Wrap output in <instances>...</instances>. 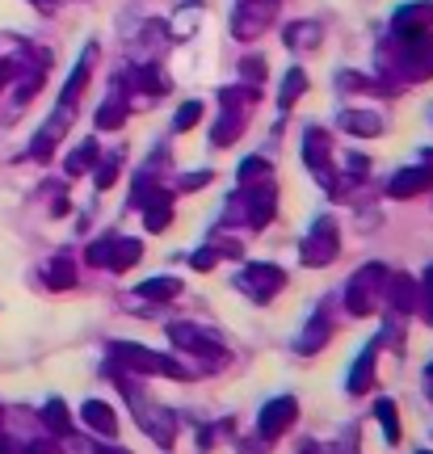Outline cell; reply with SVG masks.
Wrapping results in <instances>:
<instances>
[{
	"label": "cell",
	"mask_w": 433,
	"mask_h": 454,
	"mask_svg": "<svg viewBox=\"0 0 433 454\" xmlns=\"http://www.w3.org/2000/svg\"><path fill=\"white\" fill-rule=\"evenodd\" d=\"M433 26V0H413L391 13V34H425Z\"/></svg>",
	"instance_id": "30bf717a"
},
{
	"label": "cell",
	"mask_w": 433,
	"mask_h": 454,
	"mask_svg": "<svg viewBox=\"0 0 433 454\" xmlns=\"http://www.w3.org/2000/svg\"><path fill=\"white\" fill-rule=\"evenodd\" d=\"M97 160H101V144H97V139H84V144H76L72 152H67L64 173H67V177H84Z\"/></svg>",
	"instance_id": "ffe728a7"
},
{
	"label": "cell",
	"mask_w": 433,
	"mask_h": 454,
	"mask_svg": "<svg viewBox=\"0 0 433 454\" xmlns=\"http://www.w3.org/2000/svg\"><path fill=\"white\" fill-rule=\"evenodd\" d=\"M67 122H72V110H59V114H55V118L47 122V127L38 130V135H34V139H30V156H34V160H47V156H51V147L59 144V139H64Z\"/></svg>",
	"instance_id": "9a60e30c"
},
{
	"label": "cell",
	"mask_w": 433,
	"mask_h": 454,
	"mask_svg": "<svg viewBox=\"0 0 433 454\" xmlns=\"http://www.w3.org/2000/svg\"><path fill=\"white\" fill-rule=\"evenodd\" d=\"M303 93H307V72H303V67H290L287 81H282V93H278V110L290 114V106L303 98Z\"/></svg>",
	"instance_id": "d4e9b609"
},
{
	"label": "cell",
	"mask_w": 433,
	"mask_h": 454,
	"mask_svg": "<svg viewBox=\"0 0 433 454\" xmlns=\"http://www.w3.org/2000/svg\"><path fill=\"white\" fill-rule=\"evenodd\" d=\"M383 303H387V265L370 261V265H362V270L350 278V286H345V311H350V316H374Z\"/></svg>",
	"instance_id": "3957f363"
},
{
	"label": "cell",
	"mask_w": 433,
	"mask_h": 454,
	"mask_svg": "<svg viewBox=\"0 0 433 454\" xmlns=\"http://www.w3.org/2000/svg\"><path fill=\"white\" fill-rule=\"evenodd\" d=\"M30 4L38 9V13H55V9H59L64 0H30Z\"/></svg>",
	"instance_id": "ab89813d"
},
{
	"label": "cell",
	"mask_w": 433,
	"mask_h": 454,
	"mask_svg": "<svg viewBox=\"0 0 433 454\" xmlns=\"http://www.w3.org/2000/svg\"><path fill=\"white\" fill-rule=\"evenodd\" d=\"M387 303H391L396 316H413L417 311V278L387 274Z\"/></svg>",
	"instance_id": "7c38bea8"
},
{
	"label": "cell",
	"mask_w": 433,
	"mask_h": 454,
	"mask_svg": "<svg viewBox=\"0 0 433 454\" xmlns=\"http://www.w3.org/2000/svg\"><path fill=\"white\" fill-rule=\"evenodd\" d=\"M47 286L51 291H72V286H76V265L67 257H55L47 265Z\"/></svg>",
	"instance_id": "484cf974"
},
{
	"label": "cell",
	"mask_w": 433,
	"mask_h": 454,
	"mask_svg": "<svg viewBox=\"0 0 433 454\" xmlns=\"http://www.w3.org/2000/svg\"><path fill=\"white\" fill-rule=\"evenodd\" d=\"M273 215H278V185H273V177L240 185V190L224 202V223H248L253 231H261Z\"/></svg>",
	"instance_id": "7a4b0ae2"
},
{
	"label": "cell",
	"mask_w": 433,
	"mask_h": 454,
	"mask_svg": "<svg viewBox=\"0 0 433 454\" xmlns=\"http://www.w3.org/2000/svg\"><path fill=\"white\" fill-rule=\"evenodd\" d=\"M13 81V72H9V64H4V59H0V89H4V84Z\"/></svg>",
	"instance_id": "b9f144b4"
},
{
	"label": "cell",
	"mask_w": 433,
	"mask_h": 454,
	"mask_svg": "<svg viewBox=\"0 0 433 454\" xmlns=\"http://www.w3.org/2000/svg\"><path fill=\"white\" fill-rule=\"evenodd\" d=\"M273 168L265 156H248V160L240 164V185H253V181H270Z\"/></svg>",
	"instance_id": "f546056e"
},
{
	"label": "cell",
	"mask_w": 433,
	"mask_h": 454,
	"mask_svg": "<svg viewBox=\"0 0 433 454\" xmlns=\"http://www.w3.org/2000/svg\"><path fill=\"white\" fill-rule=\"evenodd\" d=\"M320 34H324L320 21H290L282 38H287V47H295V51H311L320 43Z\"/></svg>",
	"instance_id": "603a6c76"
},
{
	"label": "cell",
	"mask_w": 433,
	"mask_h": 454,
	"mask_svg": "<svg viewBox=\"0 0 433 454\" xmlns=\"http://www.w3.org/2000/svg\"><path fill=\"white\" fill-rule=\"evenodd\" d=\"M333 337V325H328V308H316L311 311V320L303 325V333L295 337V349L299 354H316V349H324V340Z\"/></svg>",
	"instance_id": "5bb4252c"
},
{
	"label": "cell",
	"mask_w": 433,
	"mask_h": 454,
	"mask_svg": "<svg viewBox=\"0 0 433 454\" xmlns=\"http://www.w3.org/2000/svg\"><path fill=\"white\" fill-rule=\"evenodd\" d=\"M240 76H244V84L261 89V81H265V59H253V55H244V59H240Z\"/></svg>",
	"instance_id": "d6a6232c"
},
{
	"label": "cell",
	"mask_w": 433,
	"mask_h": 454,
	"mask_svg": "<svg viewBox=\"0 0 433 454\" xmlns=\"http://www.w3.org/2000/svg\"><path fill=\"white\" fill-rule=\"evenodd\" d=\"M210 181L215 177H210L207 168H198V173H185V177L177 181V190H185V194H190V190H202V185H210Z\"/></svg>",
	"instance_id": "8d00e7d4"
},
{
	"label": "cell",
	"mask_w": 433,
	"mask_h": 454,
	"mask_svg": "<svg viewBox=\"0 0 433 454\" xmlns=\"http://www.w3.org/2000/svg\"><path fill=\"white\" fill-rule=\"evenodd\" d=\"M215 261H219V244H207V248H198L190 257V265L198 274H207V270H215Z\"/></svg>",
	"instance_id": "e575fe53"
},
{
	"label": "cell",
	"mask_w": 433,
	"mask_h": 454,
	"mask_svg": "<svg viewBox=\"0 0 433 454\" xmlns=\"http://www.w3.org/2000/svg\"><path fill=\"white\" fill-rule=\"evenodd\" d=\"M97 190H110L114 181H118V168H122V152H110L106 160H97Z\"/></svg>",
	"instance_id": "f1b7e54d"
},
{
	"label": "cell",
	"mask_w": 433,
	"mask_h": 454,
	"mask_svg": "<svg viewBox=\"0 0 433 454\" xmlns=\"http://www.w3.org/2000/svg\"><path fill=\"white\" fill-rule=\"evenodd\" d=\"M173 223V194L169 190H152V198L144 202V227L147 231H164Z\"/></svg>",
	"instance_id": "e0dca14e"
},
{
	"label": "cell",
	"mask_w": 433,
	"mask_h": 454,
	"mask_svg": "<svg viewBox=\"0 0 433 454\" xmlns=\"http://www.w3.org/2000/svg\"><path fill=\"white\" fill-rule=\"evenodd\" d=\"M177 294H181V282H177V278H147V282H139V299L164 303V299H177Z\"/></svg>",
	"instance_id": "4316f807"
},
{
	"label": "cell",
	"mask_w": 433,
	"mask_h": 454,
	"mask_svg": "<svg viewBox=\"0 0 433 454\" xmlns=\"http://www.w3.org/2000/svg\"><path fill=\"white\" fill-rule=\"evenodd\" d=\"M139 257H144V244H139V240H118V236H114L106 270H114V274H127V270H135V265H139Z\"/></svg>",
	"instance_id": "7402d4cb"
},
{
	"label": "cell",
	"mask_w": 433,
	"mask_h": 454,
	"mask_svg": "<svg viewBox=\"0 0 433 454\" xmlns=\"http://www.w3.org/2000/svg\"><path fill=\"white\" fill-rule=\"evenodd\" d=\"M379 417H383L387 434L396 438V434H400V425H396V404H391V400H379Z\"/></svg>",
	"instance_id": "74e56055"
},
{
	"label": "cell",
	"mask_w": 433,
	"mask_h": 454,
	"mask_svg": "<svg viewBox=\"0 0 433 454\" xmlns=\"http://www.w3.org/2000/svg\"><path fill=\"white\" fill-rule=\"evenodd\" d=\"M169 337H173V345H181V349H193V354H207L210 362H219L224 357V340L207 337L198 325H169Z\"/></svg>",
	"instance_id": "ba28073f"
},
{
	"label": "cell",
	"mask_w": 433,
	"mask_h": 454,
	"mask_svg": "<svg viewBox=\"0 0 433 454\" xmlns=\"http://www.w3.org/2000/svg\"><path fill=\"white\" fill-rule=\"evenodd\" d=\"M114 357H118L122 366L144 371V374H173V379L185 374V366H177L173 357L156 354V349H147V345H135V340H118V345H114Z\"/></svg>",
	"instance_id": "5b68a950"
},
{
	"label": "cell",
	"mask_w": 433,
	"mask_h": 454,
	"mask_svg": "<svg viewBox=\"0 0 433 454\" xmlns=\"http://www.w3.org/2000/svg\"><path fill=\"white\" fill-rule=\"evenodd\" d=\"M337 122H341V130H350V135H358V139L383 135V118H379L374 110H345Z\"/></svg>",
	"instance_id": "ac0fdd59"
},
{
	"label": "cell",
	"mask_w": 433,
	"mask_h": 454,
	"mask_svg": "<svg viewBox=\"0 0 433 454\" xmlns=\"http://www.w3.org/2000/svg\"><path fill=\"white\" fill-rule=\"evenodd\" d=\"M93 59H97V51H84V59L76 64V72H72V76H67V84L59 89V110H76V98H81V89L89 84Z\"/></svg>",
	"instance_id": "d6986e66"
},
{
	"label": "cell",
	"mask_w": 433,
	"mask_h": 454,
	"mask_svg": "<svg viewBox=\"0 0 433 454\" xmlns=\"http://www.w3.org/2000/svg\"><path fill=\"white\" fill-rule=\"evenodd\" d=\"M193 30H198V4H193V9H181V17H177V26H173L177 38H185V34H193Z\"/></svg>",
	"instance_id": "d590c367"
},
{
	"label": "cell",
	"mask_w": 433,
	"mask_h": 454,
	"mask_svg": "<svg viewBox=\"0 0 433 454\" xmlns=\"http://www.w3.org/2000/svg\"><path fill=\"white\" fill-rule=\"evenodd\" d=\"M110 244H114V236L93 240V244H89V253H84V261H89L93 270H106V261H110Z\"/></svg>",
	"instance_id": "1f68e13d"
},
{
	"label": "cell",
	"mask_w": 433,
	"mask_h": 454,
	"mask_svg": "<svg viewBox=\"0 0 433 454\" xmlns=\"http://www.w3.org/2000/svg\"><path fill=\"white\" fill-rule=\"evenodd\" d=\"M84 421H89V425H97V429H106V434H110V429H114L110 408H106V404H97V400H93V404H84Z\"/></svg>",
	"instance_id": "836d02e7"
},
{
	"label": "cell",
	"mask_w": 433,
	"mask_h": 454,
	"mask_svg": "<svg viewBox=\"0 0 433 454\" xmlns=\"http://www.w3.org/2000/svg\"><path fill=\"white\" fill-rule=\"evenodd\" d=\"M290 421H295V400H273V404H265V412H261V429H265V434H282Z\"/></svg>",
	"instance_id": "cb8c5ba5"
},
{
	"label": "cell",
	"mask_w": 433,
	"mask_h": 454,
	"mask_svg": "<svg viewBox=\"0 0 433 454\" xmlns=\"http://www.w3.org/2000/svg\"><path fill=\"white\" fill-rule=\"evenodd\" d=\"M328 160H333V139L324 127H307L303 130V164L316 177H328Z\"/></svg>",
	"instance_id": "9c48e42d"
},
{
	"label": "cell",
	"mask_w": 433,
	"mask_h": 454,
	"mask_svg": "<svg viewBox=\"0 0 433 454\" xmlns=\"http://www.w3.org/2000/svg\"><path fill=\"white\" fill-rule=\"evenodd\" d=\"M433 185V173L429 168H400L396 177L387 181V198H417V194H425Z\"/></svg>",
	"instance_id": "4fadbf2b"
},
{
	"label": "cell",
	"mask_w": 433,
	"mask_h": 454,
	"mask_svg": "<svg viewBox=\"0 0 433 454\" xmlns=\"http://www.w3.org/2000/svg\"><path fill=\"white\" fill-rule=\"evenodd\" d=\"M122 118H127V89L122 84H114V93L101 106H97V130H118L122 127Z\"/></svg>",
	"instance_id": "2e32d148"
},
{
	"label": "cell",
	"mask_w": 433,
	"mask_h": 454,
	"mask_svg": "<svg viewBox=\"0 0 433 454\" xmlns=\"http://www.w3.org/2000/svg\"><path fill=\"white\" fill-rule=\"evenodd\" d=\"M421 168H429L433 173V147H421Z\"/></svg>",
	"instance_id": "60d3db41"
},
{
	"label": "cell",
	"mask_w": 433,
	"mask_h": 454,
	"mask_svg": "<svg viewBox=\"0 0 433 454\" xmlns=\"http://www.w3.org/2000/svg\"><path fill=\"white\" fill-rule=\"evenodd\" d=\"M341 253V231H337V219L333 215H324L311 223V231L303 236L299 244V261H303L307 270H324V265H333Z\"/></svg>",
	"instance_id": "277c9868"
},
{
	"label": "cell",
	"mask_w": 433,
	"mask_h": 454,
	"mask_svg": "<svg viewBox=\"0 0 433 454\" xmlns=\"http://www.w3.org/2000/svg\"><path fill=\"white\" fill-rule=\"evenodd\" d=\"M244 127H248V110H244V106H227L224 101V114H219V122H215V130H210V147H232L244 135Z\"/></svg>",
	"instance_id": "8fae6325"
},
{
	"label": "cell",
	"mask_w": 433,
	"mask_h": 454,
	"mask_svg": "<svg viewBox=\"0 0 433 454\" xmlns=\"http://www.w3.org/2000/svg\"><path fill=\"white\" fill-rule=\"evenodd\" d=\"M417 311H421V320L433 328V265L421 274V282H417Z\"/></svg>",
	"instance_id": "83f0119b"
},
{
	"label": "cell",
	"mask_w": 433,
	"mask_h": 454,
	"mask_svg": "<svg viewBox=\"0 0 433 454\" xmlns=\"http://www.w3.org/2000/svg\"><path fill=\"white\" fill-rule=\"evenodd\" d=\"M47 421L55 425V429H67V421H64V404H59V400H51V404H47Z\"/></svg>",
	"instance_id": "f35d334b"
},
{
	"label": "cell",
	"mask_w": 433,
	"mask_h": 454,
	"mask_svg": "<svg viewBox=\"0 0 433 454\" xmlns=\"http://www.w3.org/2000/svg\"><path fill=\"white\" fill-rule=\"evenodd\" d=\"M374 357H379V337L366 340L362 357L353 362V371H350V391H366V387H374Z\"/></svg>",
	"instance_id": "44dd1931"
},
{
	"label": "cell",
	"mask_w": 433,
	"mask_h": 454,
	"mask_svg": "<svg viewBox=\"0 0 433 454\" xmlns=\"http://www.w3.org/2000/svg\"><path fill=\"white\" fill-rule=\"evenodd\" d=\"M273 9H278V0H240V4H236V13H232V34H236L240 43L261 38V34L270 30Z\"/></svg>",
	"instance_id": "8992f818"
},
{
	"label": "cell",
	"mask_w": 433,
	"mask_h": 454,
	"mask_svg": "<svg viewBox=\"0 0 433 454\" xmlns=\"http://www.w3.org/2000/svg\"><path fill=\"white\" fill-rule=\"evenodd\" d=\"M198 118H202V101H185V106L177 110V118H173V130H190V127H198Z\"/></svg>",
	"instance_id": "4dcf8cb0"
},
{
	"label": "cell",
	"mask_w": 433,
	"mask_h": 454,
	"mask_svg": "<svg viewBox=\"0 0 433 454\" xmlns=\"http://www.w3.org/2000/svg\"><path fill=\"white\" fill-rule=\"evenodd\" d=\"M396 47L383 51V67L396 81H429L433 76V34H391Z\"/></svg>",
	"instance_id": "6da1fadb"
},
{
	"label": "cell",
	"mask_w": 433,
	"mask_h": 454,
	"mask_svg": "<svg viewBox=\"0 0 433 454\" xmlns=\"http://www.w3.org/2000/svg\"><path fill=\"white\" fill-rule=\"evenodd\" d=\"M282 282H287V274H282L278 265H265V261L244 265L240 274H236V286H240L248 299H257V303H270L273 294L282 291Z\"/></svg>",
	"instance_id": "52a82bcc"
}]
</instances>
